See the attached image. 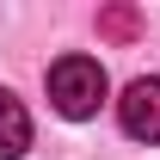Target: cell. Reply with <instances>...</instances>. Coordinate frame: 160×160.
Masks as SVG:
<instances>
[{
    "label": "cell",
    "mask_w": 160,
    "mask_h": 160,
    "mask_svg": "<svg viewBox=\"0 0 160 160\" xmlns=\"http://www.w3.org/2000/svg\"><path fill=\"white\" fill-rule=\"evenodd\" d=\"M99 31L117 37V43H129V37L142 31V19H136V6H105V12H99Z\"/></svg>",
    "instance_id": "4"
},
{
    "label": "cell",
    "mask_w": 160,
    "mask_h": 160,
    "mask_svg": "<svg viewBox=\"0 0 160 160\" xmlns=\"http://www.w3.org/2000/svg\"><path fill=\"white\" fill-rule=\"evenodd\" d=\"M31 148V117H25V105L0 86V160H19Z\"/></svg>",
    "instance_id": "3"
},
{
    "label": "cell",
    "mask_w": 160,
    "mask_h": 160,
    "mask_svg": "<svg viewBox=\"0 0 160 160\" xmlns=\"http://www.w3.org/2000/svg\"><path fill=\"white\" fill-rule=\"evenodd\" d=\"M49 99H56L62 117H92L105 105V68L92 56H62L49 68Z\"/></svg>",
    "instance_id": "1"
},
{
    "label": "cell",
    "mask_w": 160,
    "mask_h": 160,
    "mask_svg": "<svg viewBox=\"0 0 160 160\" xmlns=\"http://www.w3.org/2000/svg\"><path fill=\"white\" fill-rule=\"evenodd\" d=\"M117 117L136 142H160V80H129L117 99Z\"/></svg>",
    "instance_id": "2"
}]
</instances>
